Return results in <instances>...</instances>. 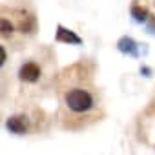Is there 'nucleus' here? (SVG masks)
<instances>
[{"label": "nucleus", "mask_w": 155, "mask_h": 155, "mask_svg": "<svg viewBox=\"0 0 155 155\" xmlns=\"http://www.w3.org/2000/svg\"><path fill=\"white\" fill-rule=\"evenodd\" d=\"M62 108L68 120H93L97 117V95L90 84H84L82 79H75L69 75V81L60 90Z\"/></svg>", "instance_id": "nucleus-1"}, {"label": "nucleus", "mask_w": 155, "mask_h": 155, "mask_svg": "<svg viewBox=\"0 0 155 155\" xmlns=\"http://www.w3.org/2000/svg\"><path fill=\"white\" fill-rule=\"evenodd\" d=\"M15 13V26H17V29L20 31V33H24V35H33L35 31H37V18L29 13V11H26V9H17V11H13Z\"/></svg>", "instance_id": "nucleus-2"}, {"label": "nucleus", "mask_w": 155, "mask_h": 155, "mask_svg": "<svg viewBox=\"0 0 155 155\" xmlns=\"http://www.w3.org/2000/svg\"><path fill=\"white\" fill-rule=\"evenodd\" d=\"M42 77V68L35 62V60H28L20 66L18 69V79L26 84H35Z\"/></svg>", "instance_id": "nucleus-3"}, {"label": "nucleus", "mask_w": 155, "mask_h": 155, "mask_svg": "<svg viewBox=\"0 0 155 155\" xmlns=\"http://www.w3.org/2000/svg\"><path fill=\"white\" fill-rule=\"evenodd\" d=\"M29 117L24 115V113H18V115H11L8 120H6V128L8 131L15 133V135H24L29 131Z\"/></svg>", "instance_id": "nucleus-4"}, {"label": "nucleus", "mask_w": 155, "mask_h": 155, "mask_svg": "<svg viewBox=\"0 0 155 155\" xmlns=\"http://www.w3.org/2000/svg\"><path fill=\"white\" fill-rule=\"evenodd\" d=\"M55 40L60 42V44H73V46H81L82 44V38L77 35L75 31L64 28L62 24L57 26V33H55Z\"/></svg>", "instance_id": "nucleus-5"}, {"label": "nucleus", "mask_w": 155, "mask_h": 155, "mask_svg": "<svg viewBox=\"0 0 155 155\" xmlns=\"http://www.w3.org/2000/svg\"><path fill=\"white\" fill-rule=\"evenodd\" d=\"M117 49L124 55H130V57H139V44L131 38V37H122L119 38L117 42Z\"/></svg>", "instance_id": "nucleus-6"}, {"label": "nucleus", "mask_w": 155, "mask_h": 155, "mask_svg": "<svg viewBox=\"0 0 155 155\" xmlns=\"http://www.w3.org/2000/svg\"><path fill=\"white\" fill-rule=\"evenodd\" d=\"M130 13H131V17H133L135 22H148V18H150V11H148V8L142 6V4H137V2L131 4Z\"/></svg>", "instance_id": "nucleus-7"}, {"label": "nucleus", "mask_w": 155, "mask_h": 155, "mask_svg": "<svg viewBox=\"0 0 155 155\" xmlns=\"http://www.w3.org/2000/svg\"><path fill=\"white\" fill-rule=\"evenodd\" d=\"M0 26H2V38H8V37L13 35V31L17 29V26H15L8 17H2V20H0Z\"/></svg>", "instance_id": "nucleus-8"}, {"label": "nucleus", "mask_w": 155, "mask_h": 155, "mask_svg": "<svg viewBox=\"0 0 155 155\" xmlns=\"http://www.w3.org/2000/svg\"><path fill=\"white\" fill-rule=\"evenodd\" d=\"M148 31L155 35V17L153 15H150V18H148Z\"/></svg>", "instance_id": "nucleus-9"}, {"label": "nucleus", "mask_w": 155, "mask_h": 155, "mask_svg": "<svg viewBox=\"0 0 155 155\" xmlns=\"http://www.w3.org/2000/svg\"><path fill=\"white\" fill-rule=\"evenodd\" d=\"M6 57H8V55H6V48H4V46H2V64H4V62H6Z\"/></svg>", "instance_id": "nucleus-10"}]
</instances>
